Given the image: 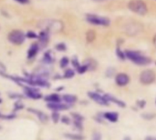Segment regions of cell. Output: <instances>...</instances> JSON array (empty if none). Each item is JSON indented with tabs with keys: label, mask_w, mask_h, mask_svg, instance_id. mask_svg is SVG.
Wrapping results in <instances>:
<instances>
[{
	"label": "cell",
	"mask_w": 156,
	"mask_h": 140,
	"mask_svg": "<svg viewBox=\"0 0 156 140\" xmlns=\"http://www.w3.org/2000/svg\"><path fill=\"white\" fill-rule=\"evenodd\" d=\"M72 117H73V118H74V121H80V122H82V120H83V118H82L80 115H79V114H75V113H73V114H72Z\"/></svg>",
	"instance_id": "cell-32"
},
{
	"label": "cell",
	"mask_w": 156,
	"mask_h": 140,
	"mask_svg": "<svg viewBox=\"0 0 156 140\" xmlns=\"http://www.w3.org/2000/svg\"><path fill=\"white\" fill-rule=\"evenodd\" d=\"M49 35L50 33L45 29L41 30L40 33L38 34V37H37V43L40 46V49L41 48H45L48 44V40H49Z\"/></svg>",
	"instance_id": "cell-8"
},
{
	"label": "cell",
	"mask_w": 156,
	"mask_h": 140,
	"mask_svg": "<svg viewBox=\"0 0 156 140\" xmlns=\"http://www.w3.org/2000/svg\"><path fill=\"white\" fill-rule=\"evenodd\" d=\"M39 50H40V46H39L38 43L37 42L32 43L30 45L27 52V59H29V60L34 59L37 56V55L38 54Z\"/></svg>",
	"instance_id": "cell-10"
},
{
	"label": "cell",
	"mask_w": 156,
	"mask_h": 140,
	"mask_svg": "<svg viewBox=\"0 0 156 140\" xmlns=\"http://www.w3.org/2000/svg\"><path fill=\"white\" fill-rule=\"evenodd\" d=\"M106 98H107V100L110 102H113L114 104H116L117 106H119V107H121V108H125V104L122 102V101H121L120 99H117L116 97H112V96H111V95H105L104 96Z\"/></svg>",
	"instance_id": "cell-18"
},
{
	"label": "cell",
	"mask_w": 156,
	"mask_h": 140,
	"mask_svg": "<svg viewBox=\"0 0 156 140\" xmlns=\"http://www.w3.org/2000/svg\"><path fill=\"white\" fill-rule=\"evenodd\" d=\"M28 111H29V112H31V113H33V114H35V115H37V118H38V119H39L41 122H43V123H46V122L48 120V115H47V114H45L44 112L40 111V110L34 109V108H29V109H28Z\"/></svg>",
	"instance_id": "cell-14"
},
{
	"label": "cell",
	"mask_w": 156,
	"mask_h": 140,
	"mask_svg": "<svg viewBox=\"0 0 156 140\" xmlns=\"http://www.w3.org/2000/svg\"><path fill=\"white\" fill-rule=\"evenodd\" d=\"M26 37L28 38V39H37L38 35H37L36 32L29 30V31H27V32L26 33Z\"/></svg>",
	"instance_id": "cell-23"
},
{
	"label": "cell",
	"mask_w": 156,
	"mask_h": 140,
	"mask_svg": "<svg viewBox=\"0 0 156 140\" xmlns=\"http://www.w3.org/2000/svg\"><path fill=\"white\" fill-rule=\"evenodd\" d=\"M94 1H98V2H101V1H105V0H94Z\"/></svg>",
	"instance_id": "cell-40"
},
{
	"label": "cell",
	"mask_w": 156,
	"mask_h": 140,
	"mask_svg": "<svg viewBox=\"0 0 156 140\" xmlns=\"http://www.w3.org/2000/svg\"><path fill=\"white\" fill-rule=\"evenodd\" d=\"M23 108H24V105L22 104V102H21L20 100L16 101V102L15 103V105H14V109H15V111L20 110V109H22Z\"/></svg>",
	"instance_id": "cell-27"
},
{
	"label": "cell",
	"mask_w": 156,
	"mask_h": 140,
	"mask_svg": "<svg viewBox=\"0 0 156 140\" xmlns=\"http://www.w3.org/2000/svg\"><path fill=\"white\" fill-rule=\"evenodd\" d=\"M154 45H155V46H156V36H154Z\"/></svg>",
	"instance_id": "cell-39"
},
{
	"label": "cell",
	"mask_w": 156,
	"mask_h": 140,
	"mask_svg": "<svg viewBox=\"0 0 156 140\" xmlns=\"http://www.w3.org/2000/svg\"><path fill=\"white\" fill-rule=\"evenodd\" d=\"M74 76H75V71H74V69H72V68H67V69L64 71V74H63V77H64V78H67V79L72 78Z\"/></svg>",
	"instance_id": "cell-19"
},
{
	"label": "cell",
	"mask_w": 156,
	"mask_h": 140,
	"mask_svg": "<svg viewBox=\"0 0 156 140\" xmlns=\"http://www.w3.org/2000/svg\"><path fill=\"white\" fill-rule=\"evenodd\" d=\"M138 104H140V105H139V107H140V108H144V105H145V102H144V101H139V102H138Z\"/></svg>",
	"instance_id": "cell-36"
},
{
	"label": "cell",
	"mask_w": 156,
	"mask_h": 140,
	"mask_svg": "<svg viewBox=\"0 0 156 140\" xmlns=\"http://www.w3.org/2000/svg\"><path fill=\"white\" fill-rule=\"evenodd\" d=\"M42 24L44 26L43 29L48 31L49 33L51 31H59L62 28V24L59 21H57V20L48 19V20L42 21Z\"/></svg>",
	"instance_id": "cell-6"
},
{
	"label": "cell",
	"mask_w": 156,
	"mask_h": 140,
	"mask_svg": "<svg viewBox=\"0 0 156 140\" xmlns=\"http://www.w3.org/2000/svg\"><path fill=\"white\" fill-rule=\"evenodd\" d=\"M88 96L96 103L101 105V106H108L109 105V101L107 100V98L104 96H101L98 93H94V92H89Z\"/></svg>",
	"instance_id": "cell-9"
},
{
	"label": "cell",
	"mask_w": 156,
	"mask_h": 140,
	"mask_svg": "<svg viewBox=\"0 0 156 140\" xmlns=\"http://www.w3.org/2000/svg\"><path fill=\"white\" fill-rule=\"evenodd\" d=\"M65 137L70 140H83L84 138L79 134H65Z\"/></svg>",
	"instance_id": "cell-20"
},
{
	"label": "cell",
	"mask_w": 156,
	"mask_h": 140,
	"mask_svg": "<svg viewBox=\"0 0 156 140\" xmlns=\"http://www.w3.org/2000/svg\"><path fill=\"white\" fill-rule=\"evenodd\" d=\"M76 70H77V72H78L79 74H83V73H85V72L88 70V67H87L86 65H80Z\"/></svg>",
	"instance_id": "cell-26"
},
{
	"label": "cell",
	"mask_w": 156,
	"mask_h": 140,
	"mask_svg": "<svg viewBox=\"0 0 156 140\" xmlns=\"http://www.w3.org/2000/svg\"><path fill=\"white\" fill-rule=\"evenodd\" d=\"M69 64V59L67 56H63L59 61V67L61 68H66Z\"/></svg>",
	"instance_id": "cell-22"
},
{
	"label": "cell",
	"mask_w": 156,
	"mask_h": 140,
	"mask_svg": "<svg viewBox=\"0 0 156 140\" xmlns=\"http://www.w3.org/2000/svg\"><path fill=\"white\" fill-rule=\"evenodd\" d=\"M62 100L68 104V105H73L74 103L77 102V97L74 95H70V94H66L64 96H62Z\"/></svg>",
	"instance_id": "cell-16"
},
{
	"label": "cell",
	"mask_w": 156,
	"mask_h": 140,
	"mask_svg": "<svg viewBox=\"0 0 156 140\" xmlns=\"http://www.w3.org/2000/svg\"><path fill=\"white\" fill-rule=\"evenodd\" d=\"M24 96L20 95V94H16V93H10L9 94V97L12 99H21Z\"/></svg>",
	"instance_id": "cell-30"
},
{
	"label": "cell",
	"mask_w": 156,
	"mask_h": 140,
	"mask_svg": "<svg viewBox=\"0 0 156 140\" xmlns=\"http://www.w3.org/2000/svg\"><path fill=\"white\" fill-rule=\"evenodd\" d=\"M51 119L54 123H58L60 119V115L58 113V111H53L51 114Z\"/></svg>",
	"instance_id": "cell-24"
},
{
	"label": "cell",
	"mask_w": 156,
	"mask_h": 140,
	"mask_svg": "<svg viewBox=\"0 0 156 140\" xmlns=\"http://www.w3.org/2000/svg\"><path fill=\"white\" fill-rule=\"evenodd\" d=\"M1 102H2V99H1V98H0V103H1Z\"/></svg>",
	"instance_id": "cell-41"
},
{
	"label": "cell",
	"mask_w": 156,
	"mask_h": 140,
	"mask_svg": "<svg viewBox=\"0 0 156 140\" xmlns=\"http://www.w3.org/2000/svg\"><path fill=\"white\" fill-rule=\"evenodd\" d=\"M6 74V67H5V66L0 61V75L2 76V77H4L5 75Z\"/></svg>",
	"instance_id": "cell-28"
},
{
	"label": "cell",
	"mask_w": 156,
	"mask_h": 140,
	"mask_svg": "<svg viewBox=\"0 0 156 140\" xmlns=\"http://www.w3.org/2000/svg\"><path fill=\"white\" fill-rule=\"evenodd\" d=\"M15 1L19 3V4H21V5H26V4H28L30 2L29 0H15Z\"/></svg>",
	"instance_id": "cell-35"
},
{
	"label": "cell",
	"mask_w": 156,
	"mask_h": 140,
	"mask_svg": "<svg viewBox=\"0 0 156 140\" xmlns=\"http://www.w3.org/2000/svg\"><path fill=\"white\" fill-rule=\"evenodd\" d=\"M86 38H87V41H88V42H92V41H94V39L96 38V33H95V31H93V30L88 31L87 36H86Z\"/></svg>",
	"instance_id": "cell-21"
},
{
	"label": "cell",
	"mask_w": 156,
	"mask_h": 140,
	"mask_svg": "<svg viewBox=\"0 0 156 140\" xmlns=\"http://www.w3.org/2000/svg\"><path fill=\"white\" fill-rule=\"evenodd\" d=\"M116 52H117V56H118V57H119L120 59H122V60H124V59L126 58L125 53H122L121 49H119V48H118Z\"/></svg>",
	"instance_id": "cell-31"
},
{
	"label": "cell",
	"mask_w": 156,
	"mask_h": 140,
	"mask_svg": "<svg viewBox=\"0 0 156 140\" xmlns=\"http://www.w3.org/2000/svg\"><path fill=\"white\" fill-rule=\"evenodd\" d=\"M26 33H24L21 30L18 29H15L12 30L11 32H9L8 36H7V40L15 46H20L22 44H24V42L26 41Z\"/></svg>",
	"instance_id": "cell-2"
},
{
	"label": "cell",
	"mask_w": 156,
	"mask_h": 140,
	"mask_svg": "<svg viewBox=\"0 0 156 140\" xmlns=\"http://www.w3.org/2000/svg\"><path fill=\"white\" fill-rule=\"evenodd\" d=\"M145 140H156L155 138H153V137H148V138H146Z\"/></svg>",
	"instance_id": "cell-37"
},
{
	"label": "cell",
	"mask_w": 156,
	"mask_h": 140,
	"mask_svg": "<svg viewBox=\"0 0 156 140\" xmlns=\"http://www.w3.org/2000/svg\"><path fill=\"white\" fill-rule=\"evenodd\" d=\"M60 120H61V122L64 123V124H67V125L70 124V119H69L68 117H66V116H63V117L60 118Z\"/></svg>",
	"instance_id": "cell-33"
},
{
	"label": "cell",
	"mask_w": 156,
	"mask_h": 140,
	"mask_svg": "<svg viewBox=\"0 0 156 140\" xmlns=\"http://www.w3.org/2000/svg\"><path fill=\"white\" fill-rule=\"evenodd\" d=\"M87 21L92 25H97V26H107L110 25L111 21L107 17L96 15H88L87 16Z\"/></svg>",
	"instance_id": "cell-5"
},
{
	"label": "cell",
	"mask_w": 156,
	"mask_h": 140,
	"mask_svg": "<svg viewBox=\"0 0 156 140\" xmlns=\"http://www.w3.org/2000/svg\"><path fill=\"white\" fill-rule=\"evenodd\" d=\"M92 140H101V136L100 133H95L93 135V138H92Z\"/></svg>",
	"instance_id": "cell-34"
},
{
	"label": "cell",
	"mask_w": 156,
	"mask_h": 140,
	"mask_svg": "<svg viewBox=\"0 0 156 140\" xmlns=\"http://www.w3.org/2000/svg\"><path fill=\"white\" fill-rule=\"evenodd\" d=\"M55 48H56V50H58L59 52H64L67 50V46L64 43H58L55 46Z\"/></svg>",
	"instance_id": "cell-25"
},
{
	"label": "cell",
	"mask_w": 156,
	"mask_h": 140,
	"mask_svg": "<svg viewBox=\"0 0 156 140\" xmlns=\"http://www.w3.org/2000/svg\"><path fill=\"white\" fill-rule=\"evenodd\" d=\"M104 118H105L108 121L114 123V122H117V121H118V119H119V115H118V113H116V112H107V113L104 114Z\"/></svg>",
	"instance_id": "cell-17"
},
{
	"label": "cell",
	"mask_w": 156,
	"mask_h": 140,
	"mask_svg": "<svg viewBox=\"0 0 156 140\" xmlns=\"http://www.w3.org/2000/svg\"><path fill=\"white\" fill-rule=\"evenodd\" d=\"M71 64H72V66L77 69L80 65V62H79V59L76 57V56H74L72 59H71Z\"/></svg>",
	"instance_id": "cell-29"
},
{
	"label": "cell",
	"mask_w": 156,
	"mask_h": 140,
	"mask_svg": "<svg viewBox=\"0 0 156 140\" xmlns=\"http://www.w3.org/2000/svg\"><path fill=\"white\" fill-rule=\"evenodd\" d=\"M47 108L52 111H62V110L69 109V106L66 103L63 104L61 102H58V103H48Z\"/></svg>",
	"instance_id": "cell-12"
},
{
	"label": "cell",
	"mask_w": 156,
	"mask_h": 140,
	"mask_svg": "<svg viewBox=\"0 0 156 140\" xmlns=\"http://www.w3.org/2000/svg\"><path fill=\"white\" fill-rule=\"evenodd\" d=\"M125 56L133 63H134L138 66H147V65L151 64V62H152L151 58L142 55L141 53H139L137 51H130V50L126 51Z\"/></svg>",
	"instance_id": "cell-1"
},
{
	"label": "cell",
	"mask_w": 156,
	"mask_h": 140,
	"mask_svg": "<svg viewBox=\"0 0 156 140\" xmlns=\"http://www.w3.org/2000/svg\"><path fill=\"white\" fill-rule=\"evenodd\" d=\"M21 87H23V91H24L25 97H27L30 99H33V100H38L43 97V96L40 94L39 89L37 87L27 86V85H22Z\"/></svg>",
	"instance_id": "cell-4"
},
{
	"label": "cell",
	"mask_w": 156,
	"mask_h": 140,
	"mask_svg": "<svg viewBox=\"0 0 156 140\" xmlns=\"http://www.w3.org/2000/svg\"><path fill=\"white\" fill-rule=\"evenodd\" d=\"M128 7L130 10H132L135 14H138L141 15H145L148 11L146 4L142 0H132V1H130Z\"/></svg>",
	"instance_id": "cell-3"
},
{
	"label": "cell",
	"mask_w": 156,
	"mask_h": 140,
	"mask_svg": "<svg viewBox=\"0 0 156 140\" xmlns=\"http://www.w3.org/2000/svg\"><path fill=\"white\" fill-rule=\"evenodd\" d=\"M123 140H131V138H130L129 137H127V138H125Z\"/></svg>",
	"instance_id": "cell-38"
},
{
	"label": "cell",
	"mask_w": 156,
	"mask_h": 140,
	"mask_svg": "<svg viewBox=\"0 0 156 140\" xmlns=\"http://www.w3.org/2000/svg\"><path fill=\"white\" fill-rule=\"evenodd\" d=\"M44 100L48 103H58V102H61L62 97L58 94H50L44 97Z\"/></svg>",
	"instance_id": "cell-15"
},
{
	"label": "cell",
	"mask_w": 156,
	"mask_h": 140,
	"mask_svg": "<svg viewBox=\"0 0 156 140\" xmlns=\"http://www.w3.org/2000/svg\"><path fill=\"white\" fill-rule=\"evenodd\" d=\"M156 78L155 73L152 70H144L140 75V81L144 85H150L154 82Z\"/></svg>",
	"instance_id": "cell-7"
},
{
	"label": "cell",
	"mask_w": 156,
	"mask_h": 140,
	"mask_svg": "<svg viewBox=\"0 0 156 140\" xmlns=\"http://www.w3.org/2000/svg\"><path fill=\"white\" fill-rule=\"evenodd\" d=\"M55 58L53 56V52L51 50H47L44 52V55L41 58V64L45 66H50L54 63Z\"/></svg>",
	"instance_id": "cell-11"
},
{
	"label": "cell",
	"mask_w": 156,
	"mask_h": 140,
	"mask_svg": "<svg viewBox=\"0 0 156 140\" xmlns=\"http://www.w3.org/2000/svg\"><path fill=\"white\" fill-rule=\"evenodd\" d=\"M115 82L118 86L120 87H124L130 82V77L127 74L124 73H120L116 76L115 77Z\"/></svg>",
	"instance_id": "cell-13"
}]
</instances>
